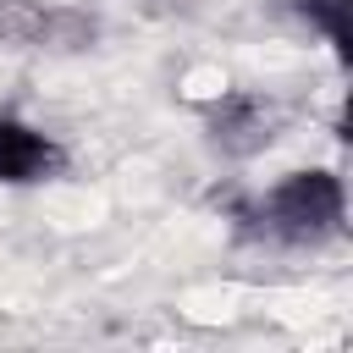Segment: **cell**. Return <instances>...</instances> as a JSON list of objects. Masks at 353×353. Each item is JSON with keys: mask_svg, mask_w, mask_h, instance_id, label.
I'll list each match as a JSON object with an SVG mask.
<instances>
[{"mask_svg": "<svg viewBox=\"0 0 353 353\" xmlns=\"http://www.w3.org/2000/svg\"><path fill=\"white\" fill-rule=\"evenodd\" d=\"M237 226L270 248H325L347 232V182L336 165H298L237 204Z\"/></svg>", "mask_w": 353, "mask_h": 353, "instance_id": "6da1fadb", "label": "cell"}, {"mask_svg": "<svg viewBox=\"0 0 353 353\" xmlns=\"http://www.w3.org/2000/svg\"><path fill=\"white\" fill-rule=\"evenodd\" d=\"M72 171V149L28 116L0 110V188H44Z\"/></svg>", "mask_w": 353, "mask_h": 353, "instance_id": "7a4b0ae2", "label": "cell"}, {"mask_svg": "<svg viewBox=\"0 0 353 353\" xmlns=\"http://www.w3.org/2000/svg\"><path fill=\"white\" fill-rule=\"evenodd\" d=\"M94 39V17L44 0H0V50H77Z\"/></svg>", "mask_w": 353, "mask_h": 353, "instance_id": "3957f363", "label": "cell"}, {"mask_svg": "<svg viewBox=\"0 0 353 353\" xmlns=\"http://www.w3.org/2000/svg\"><path fill=\"white\" fill-rule=\"evenodd\" d=\"M270 121H276L270 99L243 94V88H232V94H221V99L204 105V132L226 154H254L259 143H270Z\"/></svg>", "mask_w": 353, "mask_h": 353, "instance_id": "277c9868", "label": "cell"}, {"mask_svg": "<svg viewBox=\"0 0 353 353\" xmlns=\"http://www.w3.org/2000/svg\"><path fill=\"white\" fill-rule=\"evenodd\" d=\"M287 11L331 44L336 66H353V0H287Z\"/></svg>", "mask_w": 353, "mask_h": 353, "instance_id": "5b68a950", "label": "cell"}]
</instances>
